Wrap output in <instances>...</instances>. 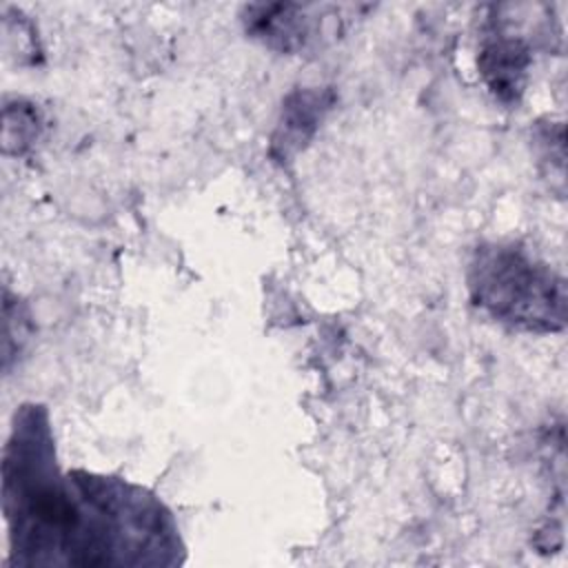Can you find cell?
Instances as JSON below:
<instances>
[{
	"instance_id": "7a4b0ae2",
	"label": "cell",
	"mask_w": 568,
	"mask_h": 568,
	"mask_svg": "<svg viewBox=\"0 0 568 568\" xmlns=\"http://www.w3.org/2000/svg\"><path fill=\"white\" fill-rule=\"evenodd\" d=\"M78 515L64 548L71 568H173L186 548L171 510L146 488L71 470Z\"/></svg>"
},
{
	"instance_id": "6da1fadb",
	"label": "cell",
	"mask_w": 568,
	"mask_h": 568,
	"mask_svg": "<svg viewBox=\"0 0 568 568\" xmlns=\"http://www.w3.org/2000/svg\"><path fill=\"white\" fill-rule=\"evenodd\" d=\"M2 515L7 566H64V548L78 501L69 473H60L49 413L42 404H20L2 448Z\"/></svg>"
},
{
	"instance_id": "3957f363",
	"label": "cell",
	"mask_w": 568,
	"mask_h": 568,
	"mask_svg": "<svg viewBox=\"0 0 568 568\" xmlns=\"http://www.w3.org/2000/svg\"><path fill=\"white\" fill-rule=\"evenodd\" d=\"M468 295L486 317L521 333L566 328V280L530 248L515 242H484L466 271Z\"/></svg>"
},
{
	"instance_id": "ba28073f",
	"label": "cell",
	"mask_w": 568,
	"mask_h": 568,
	"mask_svg": "<svg viewBox=\"0 0 568 568\" xmlns=\"http://www.w3.org/2000/svg\"><path fill=\"white\" fill-rule=\"evenodd\" d=\"M29 320L31 317L24 304L18 297H13L9 288H4V371H9L11 357H16L29 339Z\"/></svg>"
},
{
	"instance_id": "5b68a950",
	"label": "cell",
	"mask_w": 568,
	"mask_h": 568,
	"mask_svg": "<svg viewBox=\"0 0 568 568\" xmlns=\"http://www.w3.org/2000/svg\"><path fill=\"white\" fill-rule=\"evenodd\" d=\"M530 62V49L521 38H515L501 29L484 36L477 69L497 100L506 104L519 102L526 89Z\"/></svg>"
},
{
	"instance_id": "8992f818",
	"label": "cell",
	"mask_w": 568,
	"mask_h": 568,
	"mask_svg": "<svg viewBox=\"0 0 568 568\" xmlns=\"http://www.w3.org/2000/svg\"><path fill=\"white\" fill-rule=\"evenodd\" d=\"M244 31L277 53H297L313 38V18L293 2H257L242 11Z\"/></svg>"
},
{
	"instance_id": "277c9868",
	"label": "cell",
	"mask_w": 568,
	"mask_h": 568,
	"mask_svg": "<svg viewBox=\"0 0 568 568\" xmlns=\"http://www.w3.org/2000/svg\"><path fill=\"white\" fill-rule=\"evenodd\" d=\"M333 102V89L306 87L291 91L282 102V111L271 135L268 155L280 164L291 162L308 146Z\"/></svg>"
},
{
	"instance_id": "52a82bcc",
	"label": "cell",
	"mask_w": 568,
	"mask_h": 568,
	"mask_svg": "<svg viewBox=\"0 0 568 568\" xmlns=\"http://www.w3.org/2000/svg\"><path fill=\"white\" fill-rule=\"evenodd\" d=\"M40 131V113L38 109L22 100L16 98L13 102H4V133H2V144L4 153H22Z\"/></svg>"
}]
</instances>
